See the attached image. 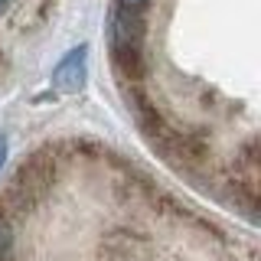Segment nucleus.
Masks as SVG:
<instances>
[{
	"label": "nucleus",
	"instance_id": "nucleus-1",
	"mask_svg": "<svg viewBox=\"0 0 261 261\" xmlns=\"http://www.w3.org/2000/svg\"><path fill=\"white\" fill-rule=\"evenodd\" d=\"M53 179H56L53 150H36L30 160H23V167L16 170V176L10 179L7 196H4V209L7 212H30L49 193Z\"/></svg>",
	"mask_w": 261,
	"mask_h": 261
},
{
	"label": "nucleus",
	"instance_id": "nucleus-2",
	"mask_svg": "<svg viewBox=\"0 0 261 261\" xmlns=\"http://www.w3.org/2000/svg\"><path fill=\"white\" fill-rule=\"evenodd\" d=\"M85 59H88V49L85 46L72 49V53L56 65V72H53L56 88H62V92H69V95L79 92V88L85 85Z\"/></svg>",
	"mask_w": 261,
	"mask_h": 261
},
{
	"label": "nucleus",
	"instance_id": "nucleus-3",
	"mask_svg": "<svg viewBox=\"0 0 261 261\" xmlns=\"http://www.w3.org/2000/svg\"><path fill=\"white\" fill-rule=\"evenodd\" d=\"M0 261H13V222L0 202Z\"/></svg>",
	"mask_w": 261,
	"mask_h": 261
},
{
	"label": "nucleus",
	"instance_id": "nucleus-4",
	"mask_svg": "<svg viewBox=\"0 0 261 261\" xmlns=\"http://www.w3.org/2000/svg\"><path fill=\"white\" fill-rule=\"evenodd\" d=\"M147 4H150V0H118V7H124V10H137V13H144Z\"/></svg>",
	"mask_w": 261,
	"mask_h": 261
},
{
	"label": "nucleus",
	"instance_id": "nucleus-5",
	"mask_svg": "<svg viewBox=\"0 0 261 261\" xmlns=\"http://www.w3.org/2000/svg\"><path fill=\"white\" fill-rule=\"evenodd\" d=\"M7 163V137H0V170H4Z\"/></svg>",
	"mask_w": 261,
	"mask_h": 261
},
{
	"label": "nucleus",
	"instance_id": "nucleus-6",
	"mask_svg": "<svg viewBox=\"0 0 261 261\" xmlns=\"http://www.w3.org/2000/svg\"><path fill=\"white\" fill-rule=\"evenodd\" d=\"M7 4H10V0H0V13H4V10H7Z\"/></svg>",
	"mask_w": 261,
	"mask_h": 261
}]
</instances>
